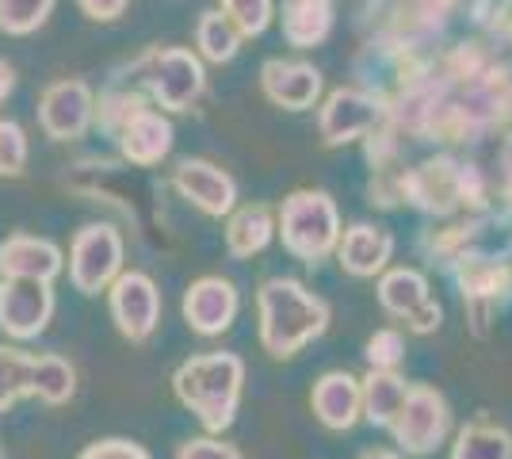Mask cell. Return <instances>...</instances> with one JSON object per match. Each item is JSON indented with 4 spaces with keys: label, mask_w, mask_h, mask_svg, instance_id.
Wrapping results in <instances>:
<instances>
[{
    "label": "cell",
    "mask_w": 512,
    "mask_h": 459,
    "mask_svg": "<svg viewBox=\"0 0 512 459\" xmlns=\"http://www.w3.org/2000/svg\"><path fill=\"white\" fill-rule=\"evenodd\" d=\"M260 345L272 360L299 356L314 337L329 329V303L291 276H272L256 291Z\"/></svg>",
    "instance_id": "obj_1"
},
{
    "label": "cell",
    "mask_w": 512,
    "mask_h": 459,
    "mask_svg": "<svg viewBox=\"0 0 512 459\" xmlns=\"http://www.w3.org/2000/svg\"><path fill=\"white\" fill-rule=\"evenodd\" d=\"M245 391V360L234 352H199L172 372V394L184 410L199 417L207 433H226L234 425Z\"/></svg>",
    "instance_id": "obj_2"
},
{
    "label": "cell",
    "mask_w": 512,
    "mask_h": 459,
    "mask_svg": "<svg viewBox=\"0 0 512 459\" xmlns=\"http://www.w3.org/2000/svg\"><path fill=\"white\" fill-rule=\"evenodd\" d=\"M276 234L283 249L291 257H299L302 264L325 261L341 241V215H337L333 196L318 192V188L291 192L276 211Z\"/></svg>",
    "instance_id": "obj_3"
},
{
    "label": "cell",
    "mask_w": 512,
    "mask_h": 459,
    "mask_svg": "<svg viewBox=\"0 0 512 459\" xmlns=\"http://www.w3.org/2000/svg\"><path fill=\"white\" fill-rule=\"evenodd\" d=\"M402 199L436 219L455 211H474L486 199V180L474 165H459L451 157H432L425 165L402 173Z\"/></svg>",
    "instance_id": "obj_4"
},
{
    "label": "cell",
    "mask_w": 512,
    "mask_h": 459,
    "mask_svg": "<svg viewBox=\"0 0 512 459\" xmlns=\"http://www.w3.org/2000/svg\"><path fill=\"white\" fill-rule=\"evenodd\" d=\"M123 257H127V241L111 222H85L69 245V261H65L69 284L92 299L123 272Z\"/></svg>",
    "instance_id": "obj_5"
},
{
    "label": "cell",
    "mask_w": 512,
    "mask_h": 459,
    "mask_svg": "<svg viewBox=\"0 0 512 459\" xmlns=\"http://www.w3.org/2000/svg\"><path fill=\"white\" fill-rule=\"evenodd\" d=\"M161 287L153 284L150 272L123 268L107 287V310L119 337L130 345H146L161 326Z\"/></svg>",
    "instance_id": "obj_6"
},
{
    "label": "cell",
    "mask_w": 512,
    "mask_h": 459,
    "mask_svg": "<svg viewBox=\"0 0 512 459\" xmlns=\"http://www.w3.org/2000/svg\"><path fill=\"white\" fill-rule=\"evenodd\" d=\"M142 77H146V92L165 111H188L203 96L207 88V73L203 62L184 46H161L142 58Z\"/></svg>",
    "instance_id": "obj_7"
},
{
    "label": "cell",
    "mask_w": 512,
    "mask_h": 459,
    "mask_svg": "<svg viewBox=\"0 0 512 459\" xmlns=\"http://www.w3.org/2000/svg\"><path fill=\"white\" fill-rule=\"evenodd\" d=\"M54 284L43 280H20V276H4L0 280V333L8 341H35L43 337L50 322H54Z\"/></svg>",
    "instance_id": "obj_8"
},
{
    "label": "cell",
    "mask_w": 512,
    "mask_h": 459,
    "mask_svg": "<svg viewBox=\"0 0 512 459\" xmlns=\"http://www.w3.org/2000/svg\"><path fill=\"white\" fill-rule=\"evenodd\" d=\"M394 440L406 448L409 456H428L436 452L451 433V406L448 398L432 387H409L402 410L390 421Z\"/></svg>",
    "instance_id": "obj_9"
},
{
    "label": "cell",
    "mask_w": 512,
    "mask_h": 459,
    "mask_svg": "<svg viewBox=\"0 0 512 459\" xmlns=\"http://www.w3.org/2000/svg\"><path fill=\"white\" fill-rule=\"evenodd\" d=\"M92 119H96V96L77 77L54 81L43 92V100H39V123H43L46 138H54V142L85 138Z\"/></svg>",
    "instance_id": "obj_10"
},
{
    "label": "cell",
    "mask_w": 512,
    "mask_h": 459,
    "mask_svg": "<svg viewBox=\"0 0 512 459\" xmlns=\"http://www.w3.org/2000/svg\"><path fill=\"white\" fill-rule=\"evenodd\" d=\"M383 123V104L375 92L363 88H337L329 92V100L321 104L318 127L325 146H348L356 138H367Z\"/></svg>",
    "instance_id": "obj_11"
},
{
    "label": "cell",
    "mask_w": 512,
    "mask_h": 459,
    "mask_svg": "<svg viewBox=\"0 0 512 459\" xmlns=\"http://www.w3.org/2000/svg\"><path fill=\"white\" fill-rule=\"evenodd\" d=\"M172 188L192 203L195 211H203L207 219H222L237 207V184L222 165H214L207 157H184L172 169Z\"/></svg>",
    "instance_id": "obj_12"
},
{
    "label": "cell",
    "mask_w": 512,
    "mask_h": 459,
    "mask_svg": "<svg viewBox=\"0 0 512 459\" xmlns=\"http://www.w3.org/2000/svg\"><path fill=\"white\" fill-rule=\"evenodd\" d=\"M237 310H241V295L226 276H199L184 291L180 314L192 333L199 337H222L226 329L234 326Z\"/></svg>",
    "instance_id": "obj_13"
},
{
    "label": "cell",
    "mask_w": 512,
    "mask_h": 459,
    "mask_svg": "<svg viewBox=\"0 0 512 459\" xmlns=\"http://www.w3.org/2000/svg\"><path fill=\"white\" fill-rule=\"evenodd\" d=\"M455 280L463 287V299H467V310L474 318V329L486 333V318L497 299H505L512 291V268L493 257H482V253H459L455 257Z\"/></svg>",
    "instance_id": "obj_14"
},
{
    "label": "cell",
    "mask_w": 512,
    "mask_h": 459,
    "mask_svg": "<svg viewBox=\"0 0 512 459\" xmlns=\"http://www.w3.org/2000/svg\"><path fill=\"white\" fill-rule=\"evenodd\" d=\"M379 303H383L386 314L406 318V326L413 329V333H432V329H440V318H444L440 303L428 299L425 276L413 272V268H394V272H386L383 284H379Z\"/></svg>",
    "instance_id": "obj_15"
},
{
    "label": "cell",
    "mask_w": 512,
    "mask_h": 459,
    "mask_svg": "<svg viewBox=\"0 0 512 459\" xmlns=\"http://www.w3.org/2000/svg\"><path fill=\"white\" fill-rule=\"evenodd\" d=\"M65 272V253L58 241L39 234H8L0 241V280L20 276V280H43L54 284Z\"/></svg>",
    "instance_id": "obj_16"
},
{
    "label": "cell",
    "mask_w": 512,
    "mask_h": 459,
    "mask_svg": "<svg viewBox=\"0 0 512 459\" xmlns=\"http://www.w3.org/2000/svg\"><path fill=\"white\" fill-rule=\"evenodd\" d=\"M115 138H119L123 161L138 165V169H153V165H161L172 153V123L161 111L146 108V104L119 127Z\"/></svg>",
    "instance_id": "obj_17"
},
{
    "label": "cell",
    "mask_w": 512,
    "mask_h": 459,
    "mask_svg": "<svg viewBox=\"0 0 512 459\" xmlns=\"http://www.w3.org/2000/svg\"><path fill=\"white\" fill-rule=\"evenodd\" d=\"M260 88H264V96L276 108L306 111L314 108L321 96V69L310 66V62L272 58V62H264V69H260Z\"/></svg>",
    "instance_id": "obj_18"
},
{
    "label": "cell",
    "mask_w": 512,
    "mask_h": 459,
    "mask_svg": "<svg viewBox=\"0 0 512 459\" xmlns=\"http://www.w3.org/2000/svg\"><path fill=\"white\" fill-rule=\"evenodd\" d=\"M310 406H314V417H318L329 433H348L363 417L360 379L348 372H325L314 383Z\"/></svg>",
    "instance_id": "obj_19"
},
{
    "label": "cell",
    "mask_w": 512,
    "mask_h": 459,
    "mask_svg": "<svg viewBox=\"0 0 512 459\" xmlns=\"http://www.w3.org/2000/svg\"><path fill=\"white\" fill-rule=\"evenodd\" d=\"M394 253V234L383 230V226H371V222H356L344 230V238L337 241V257H341V268L352 272V276H375L383 272L386 261Z\"/></svg>",
    "instance_id": "obj_20"
},
{
    "label": "cell",
    "mask_w": 512,
    "mask_h": 459,
    "mask_svg": "<svg viewBox=\"0 0 512 459\" xmlns=\"http://www.w3.org/2000/svg\"><path fill=\"white\" fill-rule=\"evenodd\" d=\"M276 238V211L268 203H245L230 211L226 222V253L234 261H249L256 253H264Z\"/></svg>",
    "instance_id": "obj_21"
},
{
    "label": "cell",
    "mask_w": 512,
    "mask_h": 459,
    "mask_svg": "<svg viewBox=\"0 0 512 459\" xmlns=\"http://www.w3.org/2000/svg\"><path fill=\"white\" fill-rule=\"evenodd\" d=\"M333 31V0H283V39L291 46H318Z\"/></svg>",
    "instance_id": "obj_22"
},
{
    "label": "cell",
    "mask_w": 512,
    "mask_h": 459,
    "mask_svg": "<svg viewBox=\"0 0 512 459\" xmlns=\"http://www.w3.org/2000/svg\"><path fill=\"white\" fill-rule=\"evenodd\" d=\"M406 391H409L406 379L394 372V368H371L360 383L363 417H367L371 425L390 429L394 414H398V410H402V402H406Z\"/></svg>",
    "instance_id": "obj_23"
},
{
    "label": "cell",
    "mask_w": 512,
    "mask_h": 459,
    "mask_svg": "<svg viewBox=\"0 0 512 459\" xmlns=\"http://www.w3.org/2000/svg\"><path fill=\"white\" fill-rule=\"evenodd\" d=\"M77 394V368L58 352H39L31 360V398L43 406H65Z\"/></svg>",
    "instance_id": "obj_24"
},
{
    "label": "cell",
    "mask_w": 512,
    "mask_h": 459,
    "mask_svg": "<svg viewBox=\"0 0 512 459\" xmlns=\"http://www.w3.org/2000/svg\"><path fill=\"white\" fill-rule=\"evenodd\" d=\"M451 459H512V433L493 421H470L451 444Z\"/></svg>",
    "instance_id": "obj_25"
},
{
    "label": "cell",
    "mask_w": 512,
    "mask_h": 459,
    "mask_svg": "<svg viewBox=\"0 0 512 459\" xmlns=\"http://www.w3.org/2000/svg\"><path fill=\"white\" fill-rule=\"evenodd\" d=\"M31 360L35 352H23L20 345H0V414L31 398Z\"/></svg>",
    "instance_id": "obj_26"
},
{
    "label": "cell",
    "mask_w": 512,
    "mask_h": 459,
    "mask_svg": "<svg viewBox=\"0 0 512 459\" xmlns=\"http://www.w3.org/2000/svg\"><path fill=\"white\" fill-rule=\"evenodd\" d=\"M195 46H199V54L214 62V66H222V62H230L237 54V46H241V35H237V27L222 12H203V20L195 27Z\"/></svg>",
    "instance_id": "obj_27"
},
{
    "label": "cell",
    "mask_w": 512,
    "mask_h": 459,
    "mask_svg": "<svg viewBox=\"0 0 512 459\" xmlns=\"http://www.w3.org/2000/svg\"><path fill=\"white\" fill-rule=\"evenodd\" d=\"M50 8H54V0H0V31L31 35L46 23Z\"/></svg>",
    "instance_id": "obj_28"
},
{
    "label": "cell",
    "mask_w": 512,
    "mask_h": 459,
    "mask_svg": "<svg viewBox=\"0 0 512 459\" xmlns=\"http://www.w3.org/2000/svg\"><path fill=\"white\" fill-rule=\"evenodd\" d=\"M272 12H276L272 0H222V16L234 23L241 39L264 35V27L272 23Z\"/></svg>",
    "instance_id": "obj_29"
},
{
    "label": "cell",
    "mask_w": 512,
    "mask_h": 459,
    "mask_svg": "<svg viewBox=\"0 0 512 459\" xmlns=\"http://www.w3.org/2000/svg\"><path fill=\"white\" fill-rule=\"evenodd\" d=\"M27 173V134L20 123L0 119V176L16 180Z\"/></svg>",
    "instance_id": "obj_30"
},
{
    "label": "cell",
    "mask_w": 512,
    "mask_h": 459,
    "mask_svg": "<svg viewBox=\"0 0 512 459\" xmlns=\"http://www.w3.org/2000/svg\"><path fill=\"white\" fill-rule=\"evenodd\" d=\"M142 104H146V100H142L138 92H119V88H115V92H104V96H100L96 119H100V127H104L107 134H119V127H123Z\"/></svg>",
    "instance_id": "obj_31"
},
{
    "label": "cell",
    "mask_w": 512,
    "mask_h": 459,
    "mask_svg": "<svg viewBox=\"0 0 512 459\" xmlns=\"http://www.w3.org/2000/svg\"><path fill=\"white\" fill-rule=\"evenodd\" d=\"M402 356H406V337L398 329H379L367 341V364L371 368H398Z\"/></svg>",
    "instance_id": "obj_32"
},
{
    "label": "cell",
    "mask_w": 512,
    "mask_h": 459,
    "mask_svg": "<svg viewBox=\"0 0 512 459\" xmlns=\"http://www.w3.org/2000/svg\"><path fill=\"white\" fill-rule=\"evenodd\" d=\"M77 459H153V456L130 437H100L92 440V444H85L77 452Z\"/></svg>",
    "instance_id": "obj_33"
},
{
    "label": "cell",
    "mask_w": 512,
    "mask_h": 459,
    "mask_svg": "<svg viewBox=\"0 0 512 459\" xmlns=\"http://www.w3.org/2000/svg\"><path fill=\"white\" fill-rule=\"evenodd\" d=\"M176 459H245V456L237 452L234 444H226V440H218L214 433H207V437L180 440V448H176Z\"/></svg>",
    "instance_id": "obj_34"
},
{
    "label": "cell",
    "mask_w": 512,
    "mask_h": 459,
    "mask_svg": "<svg viewBox=\"0 0 512 459\" xmlns=\"http://www.w3.org/2000/svg\"><path fill=\"white\" fill-rule=\"evenodd\" d=\"M127 4L130 0H81V8H85L92 20H115V16H123Z\"/></svg>",
    "instance_id": "obj_35"
},
{
    "label": "cell",
    "mask_w": 512,
    "mask_h": 459,
    "mask_svg": "<svg viewBox=\"0 0 512 459\" xmlns=\"http://www.w3.org/2000/svg\"><path fill=\"white\" fill-rule=\"evenodd\" d=\"M12 92H16V69L0 58V104H4Z\"/></svg>",
    "instance_id": "obj_36"
},
{
    "label": "cell",
    "mask_w": 512,
    "mask_h": 459,
    "mask_svg": "<svg viewBox=\"0 0 512 459\" xmlns=\"http://www.w3.org/2000/svg\"><path fill=\"white\" fill-rule=\"evenodd\" d=\"M363 459H402L398 452H386V448H379V452H367Z\"/></svg>",
    "instance_id": "obj_37"
},
{
    "label": "cell",
    "mask_w": 512,
    "mask_h": 459,
    "mask_svg": "<svg viewBox=\"0 0 512 459\" xmlns=\"http://www.w3.org/2000/svg\"><path fill=\"white\" fill-rule=\"evenodd\" d=\"M0 459H4V444H0Z\"/></svg>",
    "instance_id": "obj_38"
}]
</instances>
